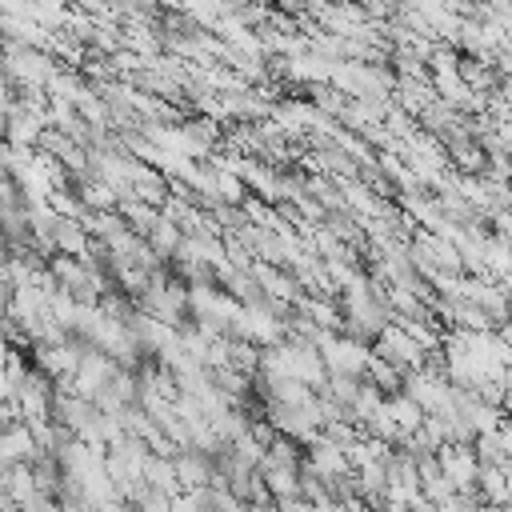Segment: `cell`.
<instances>
[{"label": "cell", "instance_id": "cell-1", "mask_svg": "<svg viewBox=\"0 0 512 512\" xmlns=\"http://www.w3.org/2000/svg\"><path fill=\"white\" fill-rule=\"evenodd\" d=\"M372 352H376V356H384L388 364H396L404 376H408V372H420V368L428 364V348H424L416 336H408V328H404V324H396V320L376 336Z\"/></svg>", "mask_w": 512, "mask_h": 512}, {"label": "cell", "instance_id": "cell-2", "mask_svg": "<svg viewBox=\"0 0 512 512\" xmlns=\"http://www.w3.org/2000/svg\"><path fill=\"white\" fill-rule=\"evenodd\" d=\"M320 356L328 364V372H344V376H368V360H372V348L348 332H328L320 340Z\"/></svg>", "mask_w": 512, "mask_h": 512}, {"label": "cell", "instance_id": "cell-3", "mask_svg": "<svg viewBox=\"0 0 512 512\" xmlns=\"http://www.w3.org/2000/svg\"><path fill=\"white\" fill-rule=\"evenodd\" d=\"M436 456H440V468L452 476L456 492L476 488V480H480V456H476V444H444V448H436Z\"/></svg>", "mask_w": 512, "mask_h": 512}, {"label": "cell", "instance_id": "cell-4", "mask_svg": "<svg viewBox=\"0 0 512 512\" xmlns=\"http://www.w3.org/2000/svg\"><path fill=\"white\" fill-rule=\"evenodd\" d=\"M308 460L316 464V472L320 476H328V480H336V476H348V472H356V464H352V456L340 448V444H332L324 432L308 444Z\"/></svg>", "mask_w": 512, "mask_h": 512}, {"label": "cell", "instance_id": "cell-5", "mask_svg": "<svg viewBox=\"0 0 512 512\" xmlns=\"http://www.w3.org/2000/svg\"><path fill=\"white\" fill-rule=\"evenodd\" d=\"M0 452H4V464H20V460H40L44 448L32 432V424H8L4 428V440H0Z\"/></svg>", "mask_w": 512, "mask_h": 512}, {"label": "cell", "instance_id": "cell-6", "mask_svg": "<svg viewBox=\"0 0 512 512\" xmlns=\"http://www.w3.org/2000/svg\"><path fill=\"white\" fill-rule=\"evenodd\" d=\"M176 472H180L184 488H208L212 476H216V460L200 448H180L176 452Z\"/></svg>", "mask_w": 512, "mask_h": 512}, {"label": "cell", "instance_id": "cell-7", "mask_svg": "<svg viewBox=\"0 0 512 512\" xmlns=\"http://www.w3.org/2000/svg\"><path fill=\"white\" fill-rule=\"evenodd\" d=\"M0 488H4V496H12L20 508H24L28 500H36V496H40V484H36V468H32V460L4 464V472H0Z\"/></svg>", "mask_w": 512, "mask_h": 512}, {"label": "cell", "instance_id": "cell-8", "mask_svg": "<svg viewBox=\"0 0 512 512\" xmlns=\"http://www.w3.org/2000/svg\"><path fill=\"white\" fill-rule=\"evenodd\" d=\"M260 476L268 484V492L276 496V504L284 500H300V464H260Z\"/></svg>", "mask_w": 512, "mask_h": 512}, {"label": "cell", "instance_id": "cell-9", "mask_svg": "<svg viewBox=\"0 0 512 512\" xmlns=\"http://www.w3.org/2000/svg\"><path fill=\"white\" fill-rule=\"evenodd\" d=\"M368 380H372L384 396H396V392H404V380H408V376H404L396 364H388L384 356L372 352V360H368Z\"/></svg>", "mask_w": 512, "mask_h": 512}, {"label": "cell", "instance_id": "cell-10", "mask_svg": "<svg viewBox=\"0 0 512 512\" xmlns=\"http://www.w3.org/2000/svg\"><path fill=\"white\" fill-rule=\"evenodd\" d=\"M388 412H392V420L400 424V432H404V436H408V432H416V428L424 424V416H428V412H424V408H420V404H416L408 392L388 396Z\"/></svg>", "mask_w": 512, "mask_h": 512}, {"label": "cell", "instance_id": "cell-11", "mask_svg": "<svg viewBox=\"0 0 512 512\" xmlns=\"http://www.w3.org/2000/svg\"><path fill=\"white\" fill-rule=\"evenodd\" d=\"M148 244H152L160 256H176V252H180V244H184V232H180V224H176V220H168V216H164V220L148 232Z\"/></svg>", "mask_w": 512, "mask_h": 512}, {"label": "cell", "instance_id": "cell-12", "mask_svg": "<svg viewBox=\"0 0 512 512\" xmlns=\"http://www.w3.org/2000/svg\"><path fill=\"white\" fill-rule=\"evenodd\" d=\"M476 456H480V464H508V456H512V448H508V440L500 436V428L496 432H480L476 436Z\"/></svg>", "mask_w": 512, "mask_h": 512}, {"label": "cell", "instance_id": "cell-13", "mask_svg": "<svg viewBox=\"0 0 512 512\" xmlns=\"http://www.w3.org/2000/svg\"><path fill=\"white\" fill-rule=\"evenodd\" d=\"M420 492H424V500L444 504V500H452V496H456V484H452V476L440 468V472H432V476H424V480H420Z\"/></svg>", "mask_w": 512, "mask_h": 512}, {"label": "cell", "instance_id": "cell-14", "mask_svg": "<svg viewBox=\"0 0 512 512\" xmlns=\"http://www.w3.org/2000/svg\"><path fill=\"white\" fill-rule=\"evenodd\" d=\"M136 508H140V512H172V496L160 492V488H148V496H144Z\"/></svg>", "mask_w": 512, "mask_h": 512}, {"label": "cell", "instance_id": "cell-15", "mask_svg": "<svg viewBox=\"0 0 512 512\" xmlns=\"http://www.w3.org/2000/svg\"><path fill=\"white\" fill-rule=\"evenodd\" d=\"M504 412H512V384H508V396H504Z\"/></svg>", "mask_w": 512, "mask_h": 512}, {"label": "cell", "instance_id": "cell-16", "mask_svg": "<svg viewBox=\"0 0 512 512\" xmlns=\"http://www.w3.org/2000/svg\"><path fill=\"white\" fill-rule=\"evenodd\" d=\"M476 4H492V0H476Z\"/></svg>", "mask_w": 512, "mask_h": 512}]
</instances>
